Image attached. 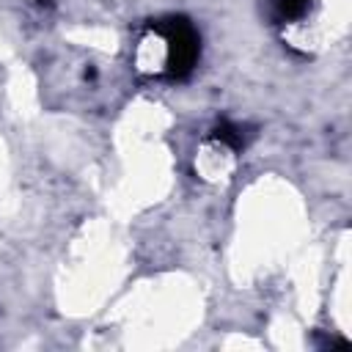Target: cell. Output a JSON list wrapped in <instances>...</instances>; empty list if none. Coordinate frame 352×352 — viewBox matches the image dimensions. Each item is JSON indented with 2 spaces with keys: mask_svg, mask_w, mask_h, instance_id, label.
<instances>
[{
  "mask_svg": "<svg viewBox=\"0 0 352 352\" xmlns=\"http://www.w3.org/2000/svg\"><path fill=\"white\" fill-rule=\"evenodd\" d=\"M151 33L162 41V77L165 80H184L198 58H201V33L184 16H168L151 25Z\"/></svg>",
  "mask_w": 352,
  "mask_h": 352,
  "instance_id": "6da1fadb",
  "label": "cell"
},
{
  "mask_svg": "<svg viewBox=\"0 0 352 352\" xmlns=\"http://www.w3.org/2000/svg\"><path fill=\"white\" fill-rule=\"evenodd\" d=\"M212 138H214L217 143L228 146L231 151H242V148L248 146V132H245V126H239V124H234V121H228V118H223V121L214 124Z\"/></svg>",
  "mask_w": 352,
  "mask_h": 352,
  "instance_id": "7a4b0ae2",
  "label": "cell"
},
{
  "mask_svg": "<svg viewBox=\"0 0 352 352\" xmlns=\"http://www.w3.org/2000/svg\"><path fill=\"white\" fill-rule=\"evenodd\" d=\"M311 8V0H270V11H272V19L278 25H289V22H297L308 14Z\"/></svg>",
  "mask_w": 352,
  "mask_h": 352,
  "instance_id": "3957f363",
  "label": "cell"
}]
</instances>
